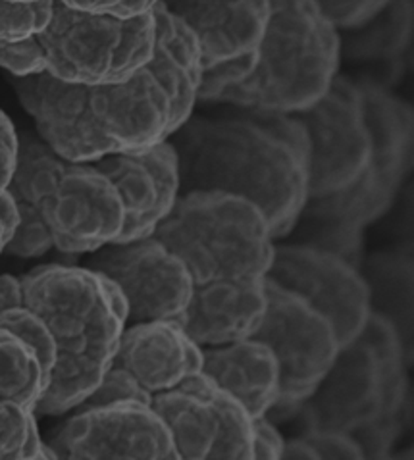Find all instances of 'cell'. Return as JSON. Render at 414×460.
Returning <instances> with one entry per match:
<instances>
[{"instance_id":"obj_36","label":"cell","mask_w":414,"mask_h":460,"mask_svg":"<svg viewBox=\"0 0 414 460\" xmlns=\"http://www.w3.org/2000/svg\"><path fill=\"white\" fill-rule=\"evenodd\" d=\"M62 4L74 10L92 12V13H112L124 0H60Z\"/></svg>"},{"instance_id":"obj_33","label":"cell","mask_w":414,"mask_h":460,"mask_svg":"<svg viewBox=\"0 0 414 460\" xmlns=\"http://www.w3.org/2000/svg\"><path fill=\"white\" fill-rule=\"evenodd\" d=\"M286 439L269 416L252 418V458L279 460L284 455Z\"/></svg>"},{"instance_id":"obj_1","label":"cell","mask_w":414,"mask_h":460,"mask_svg":"<svg viewBox=\"0 0 414 460\" xmlns=\"http://www.w3.org/2000/svg\"><path fill=\"white\" fill-rule=\"evenodd\" d=\"M230 106L191 114L170 135L180 193L224 191L262 210L272 239L291 235L309 199V137L291 114Z\"/></svg>"},{"instance_id":"obj_20","label":"cell","mask_w":414,"mask_h":460,"mask_svg":"<svg viewBox=\"0 0 414 460\" xmlns=\"http://www.w3.org/2000/svg\"><path fill=\"white\" fill-rule=\"evenodd\" d=\"M266 276L245 281H210L193 286L191 299L173 320L189 340L216 347L249 340L266 313Z\"/></svg>"},{"instance_id":"obj_4","label":"cell","mask_w":414,"mask_h":460,"mask_svg":"<svg viewBox=\"0 0 414 460\" xmlns=\"http://www.w3.org/2000/svg\"><path fill=\"white\" fill-rule=\"evenodd\" d=\"M8 191L39 210L60 252L89 254L124 232L126 207L109 175L95 162L60 158L39 135H18Z\"/></svg>"},{"instance_id":"obj_13","label":"cell","mask_w":414,"mask_h":460,"mask_svg":"<svg viewBox=\"0 0 414 460\" xmlns=\"http://www.w3.org/2000/svg\"><path fill=\"white\" fill-rule=\"evenodd\" d=\"M112 279L128 301V323L176 320L189 303L193 278L185 264L154 235L109 243L84 264Z\"/></svg>"},{"instance_id":"obj_23","label":"cell","mask_w":414,"mask_h":460,"mask_svg":"<svg viewBox=\"0 0 414 460\" xmlns=\"http://www.w3.org/2000/svg\"><path fill=\"white\" fill-rule=\"evenodd\" d=\"M154 43L149 70L172 99V133L195 112L197 93L203 75L200 49L195 33L163 3L153 8Z\"/></svg>"},{"instance_id":"obj_26","label":"cell","mask_w":414,"mask_h":460,"mask_svg":"<svg viewBox=\"0 0 414 460\" xmlns=\"http://www.w3.org/2000/svg\"><path fill=\"white\" fill-rule=\"evenodd\" d=\"M55 0H0V40H22L41 33L50 22Z\"/></svg>"},{"instance_id":"obj_31","label":"cell","mask_w":414,"mask_h":460,"mask_svg":"<svg viewBox=\"0 0 414 460\" xmlns=\"http://www.w3.org/2000/svg\"><path fill=\"white\" fill-rule=\"evenodd\" d=\"M401 428H403V416L380 418L376 422L358 428L351 436L360 445L365 458H387L401 434Z\"/></svg>"},{"instance_id":"obj_40","label":"cell","mask_w":414,"mask_h":460,"mask_svg":"<svg viewBox=\"0 0 414 460\" xmlns=\"http://www.w3.org/2000/svg\"><path fill=\"white\" fill-rule=\"evenodd\" d=\"M18 3H31V0H18Z\"/></svg>"},{"instance_id":"obj_17","label":"cell","mask_w":414,"mask_h":460,"mask_svg":"<svg viewBox=\"0 0 414 460\" xmlns=\"http://www.w3.org/2000/svg\"><path fill=\"white\" fill-rule=\"evenodd\" d=\"M95 164L118 187L126 207L124 232L114 243L153 235L180 195L176 148L163 141L143 151L106 155Z\"/></svg>"},{"instance_id":"obj_27","label":"cell","mask_w":414,"mask_h":460,"mask_svg":"<svg viewBox=\"0 0 414 460\" xmlns=\"http://www.w3.org/2000/svg\"><path fill=\"white\" fill-rule=\"evenodd\" d=\"M14 202L20 214V224L4 247V252L18 256V259H39L55 249L52 235L39 210L22 199H14Z\"/></svg>"},{"instance_id":"obj_8","label":"cell","mask_w":414,"mask_h":460,"mask_svg":"<svg viewBox=\"0 0 414 460\" xmlns=\"http://www.w3.org/2000/svg\"><path fill=\"white\" fill-rule=\"evenodd\" d=\"M374 139V158L365 178L347 191L309 199L301 214L320 216L365 229L392 208L412 158V111L385 85L358 79Z\"/></svg>"},{"instance_id":"obj_28","label":"cell","mask_w":414,"mask_h":460,"mask_svg":"<svg viewBox=\"0 0 414 460\" xmlns=\"http://www.w3.org/2000/svg\"><path fill=\"white\" fill-rule=\"evenodd\" d=\"M393 0H316L322 16L338 31H355L370 23L390 6Z\"/></svg>"},{"instance_id":"obj_39","label":"cell","mask_w":414,"mask_h":460,"mask_svg":"<svg viewBox=\"0 0 414 460\" xmlns=\"http://www.w3.org/2000/svg\"><path fill=\"white\" fill-rule=\"evenodd\" d=\"M158 3L160 0H124V3L112 12V16L136 18V16H141V13L151 12Z\"/></svg>"},{"instance_id":"obj_15","label":"cell","mask_w":414,"mask_h":460,"mask_svg":"<svg viewBox=\"0 0 414 460\" xmlns=\"http://www.w3.org/2000/svg\"><path fill=\"white\" fill-rule=\"evenodd\" d=\"M23 111L35 119L37 135L52 153L68 162H95L114 155L89 112V85L68 84L48 72L12 77Z\"/></svg>"},{"instance_id":"obj_37","label":"cell","mask_w":414,"mask_h":460,"mask_svg":"<svg viewBox=\"0 0 414 460\" xmlns=\"http://www.w3.org/2000/svg\"><path fill=\"white\" fill-rule=\"evenodd\" d=\"M282 458H297V460H320L318 453L314 451L313 445L306 441L303 436L293 438L286 441Z\"/></svg>"},{"instance_id":"obj_29","label":"cell","mask_w":414,"mask_h":460,"mask_svg":"<svg viewBox=\"0 0 414 460\" xmlns=\"http://www.w3.org/2000/svg\"><path fill=\"white\" fill-rule=\"evenodd\" d=\"M151 399L153 395L137 384L136 377L112 362V367L104 374L99 387L75 409L97 407V404H109L116 401H139L151 404Z\"/></svg>"},{"instance_id":"obj_16","label":"cell","mask_w":414,"mask_h":460,"mask_svg":"<svg viewBox=\"0 0 414 460\" xmlns=\"http://www.w3.org/2000/svg\"><path fill=\"white\" fill-rule=\"evenodd\" d=\"M89 112L116 153L143 151L172 135V99L146 66L122 84L89 85Z\"/></svg>"},{"instance_id":"obj_19","label":"cell","mask_w":414,"mask_h":460,"mask_svg":"<svg viewBox=\"0 0 414 460\" xmlns=\"http://www.w3.org/2000/svg\"><path fill=\"white\" fill-rule=\"evenodd\" d=\"M195 33L203 72L259 52L270 0H160Z\"/></svg>"},{"instance_id":"obj_30","label":"cell","mask_w":414,"mask_h":460,"mask_svg":"<svg viewBox=\"0 0 414 460\" xmlns=\"http://www.w3.org/2000/svg\"><path fill=\"white\" fill-rule=\"evenodd\" d=\"M0 67H4L12 77L47 72L45 50L37 35L22 40H0Z\"/></svg>"},{"instance_id":"obj_32","label":"cell","mask_w":414,"mask_h":460,"mask_svg":"<svg viewBox=\"0 0 414 460\" xmlns=\"http://www.w3.org/2000/svg\"><path fill=\"white\" fill-rule=\"evenodd\" d=\"M301 436L313 445L320 460L322 458H351V460L365 458L360 445L351 434H347V431L313 428V429H303Z\"/></svg>"},{"instance_id":"obj_3","label":"cell","mask_w":414,"mask_h":460,"mask_svg":"<svg viewBox=\"0 0 414 460\" xmlns=\"http://www.w3.org/2000/svg\"><path fill=\"white\" fill-rule=\"evenodd\" d=\"M339 37L316 0H270L255 70L224 91L215 104L277 114L306 111L324 97L339 74Z\"/></svg>"},{"instance_id":"obj_24","label":"cell","mask_w":414,"mask_h":460,"mask_svg":"<svg viewBox=\"0 0 414 460\" xmlns=\"http://www.w3.org/2000/svg\"><path fill=\"white\" fill-rule=\"evenodd\" d=\"M372 313H378L397 328L405 347L412 332V264L401 252H378L360 264Z\"/></svg>"},{"instance_id":"obj_14","label":"cell","mask_w":414,"mask_h":460,"mask_svg":"<svg viewBox=\"0 0 414 460\" xmlns=\"http://www.w3.org/2000/svg\"><path fill=\"white\" fill-rule=\"evenodd\" d=\"M266 278L297 293L322 313L336 328L341 347L357 340L372 313L360 268L324 249L304 243L274 245Z\"/></svg>"},{"instance_id":"obj_10","label":"cell","mask_w":414,"mask_h":460,"mask_svg":"<svg viewBox=\"0 0 414 460\" xmlns=\"http://www.w3.org/2000/svg\"><path fill=\"white\" fill-rule=\"evenodd\" d=\"M291 116L309 137V199L347 191L365 178L374 139L358 79L338 74L322 99Z\"/></svg>"},{"instance_id":"obj_18","label":"cell","mask_w":414,"mask_h":460,"mask_svg":"<svg viewBox=\"0 0 414 460\" xmlns=\"http://www.w3.org/2000/svg\"><path fill=\"white\" fill-rule=\"evenodd\" d=\"M45 387L47 377L35 350L0 328V460L52 458L35 414Z\"/></svg>"},{"instance_id":"obj_5","label":"cell","mask_w":414,"mask_h":460,"mask_svg":"<svg viewBox=\"0 0 414 460\" xmlns=\"http://www.w3.org/2000/svg\"><path fill=\"white\" fill-rule=\"evenodd\" d=\"M153 235L185 264L195 286L264 278L276 245L255 202L224 191L180 193Z\"/></svg>"},{"instance_id":"obj_2","label":"cell","mask_w":414,"mask_h":460,"mask_svg":"<svg viewBox=\"0 0 414 460\" xmlns=\"http://www.w3.org/2000/svg\"><path fill=\"white\" fill-rule=\"evenodd\" d=\"M18 313L57 350L37 414L64 416L99 387L128 320L116 283L85 266L45 264L20 276Z\"/></svg>"},{"instance_id":"obj_21","label":"cell","mask_w":414,"mask_h":460,"mask_svg":"<svg viewBox=\"0 0 414 460\" xmlns=\"http://www.w3.org/2000/svg\"><path fill=\"white\" fill-rule=\"evenodd\" d=\"M114 364L154 395L198 374L203 367V349L173 320L128 323L119 335Z\"/></svg>"},{"instance_id":"obj_9","label":"cell","mask_w":414,"mask_h":460,"mask_svg":"<svg viewBox=\"0 0 414 460\" xmlns=\"http://www.w3.org/2000/svg\"><path fill=\"white\" fill-rule=\"evenodd\" d=\"M266 313L255 340L269 347L279 368V395L266 416L299 412L339 353L333 323L297 293L266 278Z\"/></svg>"},{"instance_id":"obj_38","label":"cell","mask_w":414,"mask_h":460,"mask_svg":"<svg viewBox=\"0 0 414 460\" xmlns=\"http://www.w3.org/2000/svg\"><path fill=\"white\" fill-rule=\"evenodd\" d=\"M20 293V278L3 274L0 276V313L16 303Z\"/></svg>"},{"instance_id":"obj_6","label":"cell","mask_w":414,"mask_h":460,"mask_svg":"<svg viewBox=\"0 0 414 460\" xmlns=\"http://www.w3.org/2000/svg\"><path fill=\"white\" fill-rule=\"evenodd\" d=\"M407 347L393 323L370 313L355 341L339 349L328 374L299 409L303 429L353 434L380 418L403 416Z\"/></svg>"},{"instance_id":"obj_34","label":"cell","mask_w":414,"mask_h":460,"mask_svg":"<svg viewBox=\"0 0 414 460\" xmlns=\"http://www.w3.org/2000/svg\"><path fill=\"white\" fill-rule=\"evenodd\" d=\"M18 164V133L10 118L0 111V195H3L14 175Z\"/></svg>"},{"instance_id":"obj_22","label":"cell","mask_w":414,"mask_h":460,"mask_svg":"<svg viewBox=\"0 0 414 460\" xmlns=\"http://www.w3.org/2000/svg\"><path fill=\"white\" fill-rule=\"evenodd\" d=\"M200 372L242 402L251 418L266 416L277 401V360L272 350L255 337L203 347Z\"/></svg>"},{"instance_id":"obj_35","label":"cell","mask_w":414,"mask_h":460,"mask_svg":"<svg viewBox=\"0 0 414 460\" xmlns=\"http://www.w3.org/2000/svg\"><path fill=\"white\" fill-rule=\"evenodd\" d=\"M20 224V214L16 208L14 197L6 191L0 195V254L4 252V247L8 245V241L14 235L16 227Z\"/></svg>"},{"instance_id":"obj_7","label":"cell","mask_w":414,"mask_h":460,"mask_svg":"<svg viewBox=\"0 0 414 460\" xmlns=\"http://www.w3.org/2000/svg\"><path fill=\"white\" fill-rule=\"evenodd\" d=\"M47 72L79 85H112L136 75L153 57V10L136 18L92 13L52 3V16L37 33Z\"/></svg>"},{"instance_id":"obj_11","label":"cell","mask_w":414,"mask_h":460,"mask_svg":"<svg viewBox=\"0 0 414 460\" xmlns=\"http://www.w3.org/2000/svg\"><path fill=\"white\" fill-rule=\"evenodd\" d=\"M180 460H252V418L228 391L198 372L151 399Z\"/></svg>"},{"instance_id":"obj_25","label":"cell","mask_w":414,"mask_h":460,"mask_svg":"<svg viewBox=\"0 0 414 460\" xmlns=\"http://www.w3.org/2000/svg\"><path fill=\"white\" fill-rule=\"evenodd\" d=\"M392 18H385L378 27L363 33L353 35L349 40L341 37V57L357 58L360 57H387L392 58L405 49L407 37L410 35V6L405 0H393Z\"/></svg>"},{"instance_id":"obj_12","label":"cell","mask_w":414,"mask_h":460,"mask_svg":"<svg viewBox=\"0 0 414 460\" xmlns=\"http://www.w3.org/2000/svg\"><path fill=\"white\" fill-rule=\"evenodd\" d=\"M68 414L45 441L55 458L180 460L166 424L151 404L116 401Z\"/></svg>"}]
</instances>
